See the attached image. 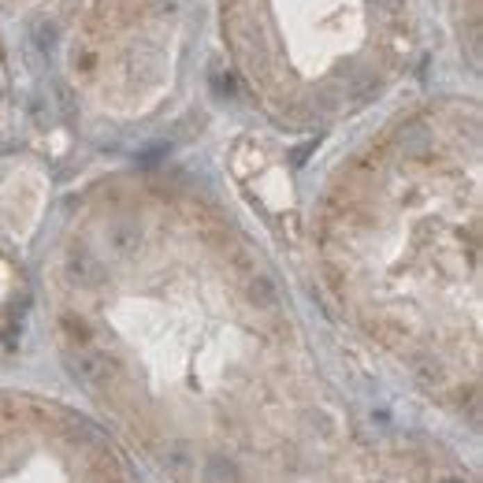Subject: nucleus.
I'll return each instance as SVG.
<instances>
[{"label": "nucleus", "instance_id": "f03ea898", "mask_svg": "<svg viewBox=\"0 0 483 483\" xmlns=\"http://www.w3.org/2000/svg\"><path fill=\"white\" fill-rule=\"evenodd\" d=\"M238 82L286 131L372 108L409 71L420 0H216Z\"/></svg>", "mask_w": 483, "mask_h": 483}, {"label": "nucleus", "instance_id": "f257e3e1", "mask_svg": "<svg viewBox=\"0 0 483 483\" xmlns=\"http://www.w3.org/2000/svg\"><path fill=\"white\" fill-rule=\"evenodd\" d=\"M316 261L350 324L432 391L480 372V112L394 115L327 179Z\"/></svg>", "mask_w": 483, "mask_h": 483}, {"label": "nucleus", "instance_id": "20e7f679", "mask_svg": "<svg viewBox=\"0 0 483 483\" xmlns=\"http://www.w3.org/2000/svg\"><path fill=\"white\" fill-rule=\"evenodd\" d=\"M4 101H8V60H4V45H0V115H4Z\"/></svg>", "mask_w": 483, "mask_h": 483}, {"label": "nucleus", "instance_id": "7ed1b4c3", "mask_svg": "<svg viewBox=\"0 0 483 483\" xmlns=\"http://www.w3.org/2000/svg\"><path fill=\"white\" fill-rule=\"evenodd\" d=\"M52 0H0V12L8 15H23V12H34V8H45Z\"/></svg>", "mask_w": 483, "mask_h": 483}]
</instances>
